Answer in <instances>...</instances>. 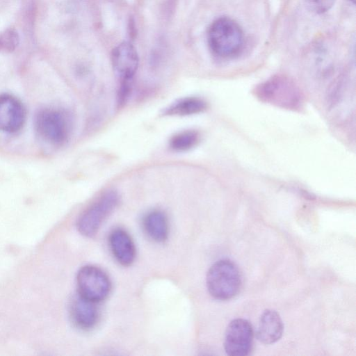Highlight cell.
Masks as SVG:
<instances>
[{"instance_id": "cell-1", "label": "cell", "mask_w": 356, "mask_h": 356, "mask_svg": "<svg viewBox=\"0 0 356 356\" xmlns=\"http://www.w3.org/2000/svg\"><path fill=\"white\" fill-rule=\"evenodd\" d=\"M207 41L210 50L222 59L232 58L243 49L244 35L240 26L232 19L221 17L210 25Z\"/></svg>"}, {"instance_id": "cell-2", "label": "cell", "mask_w": 356, "mask_h": 356, "mask_svg": "<svg viewBox=\"0 0 356 356\" xmlns=\"http://www.w3.org/2000/svg\"><path fill=\"white\" fill-rule=\"evenodd\" d=\"M206 282L210 295L220 300H227L236 296L242 283L237 266L227 259L218 260L210 267Z\"/></svg>"}, {"instance_id": "cell-3", "label": "cell", "mask_w": 356, "mask_h": 356, "mask_svg": "<svg viewBox=\"0 0 356 356\" xmlns=\"http://www.w3.org/2000/svg\"><path fill=\"white\" fill-rule=\"evenodd\" d=\"M120 197L113 190L101 195L79 217L78 231L83 236L91 237L96 234L104 221L118 204Z\"/></svg>"}, {"instance_id": "cell-4", "label": "cell", "mask_w": 356, "mask_h": 356, "mask_svg": "<svg viewBox=\"0 0 356 356\" xmlns=\"http://www.w3.org/2000/svg\"><path fill=\"white\" fill-rule=\"evenodd\" d=\"M261 99L287 108H295L301 102L299 90L295 83L283 76H275L257 88Z\"/></svg>"}, {"instance_id": "cell-5", "label": "cell", "mask_w": 356, "mask_h": 356, "mask_svg": "<svg viewBox=\"0 0 356 356\" xmlns=\"http://www.w3.org/2000/svg\"><path fill=\"white\" fill-rule=\"evenodd\" d=\"M76 283L78 293L97 303L106 299L111 289V283L106 273L92 265L84 266L79 269Z\"/></svg>"}, {"instance_id": "cell-6", "label": "cell", "mask_w": 356, "mask_h": 356, "mask_svg": "<svg viewBox=\"0 0 356 356\" xmlns=\"http://www.w3.org/2000/svg\"><path fill=\"white\" fill-rule=\"evenodd\" d=\"M35 124L39 135L51 143L62 144L69 136V118L60 111L47 108L39 111Z\"/></svg>"}, {"instance_id": "cell-7", "label": "cell", "mask_w": 356, "mask_h": 356, "mask_svg": "<svg viewBox=\"0 0 356 356\" xmlns=\"http://www.w3.org/2000/svg\"><path fill=\"white\" fill-rule=\"evenodd\" d=\"M253 337V328L248 320H232L225 332L224 348L226 353L231 356L248 355L252 348Z\"/></svg>"}, {"instance_id": "cell-8", "label": "cell", "mask_w": 356, "mask_h": 356, "mask_svg": "<svg viewBox=\"0 0 356 356\" xmlns=\"http://www.w3.org/2000/svg\"><path fill=\"white\" fill-rule=\"evenodd\" d=\"M113 70L122 82L130 81L136 74L139 58L135 47L129 42H122L111 53Z\"/></svg>"}, {"instance_id": "cell-9", "label": "cell", "mask_w": 356, "mask_h": 356, "mask_svg": "<svg viewBox=\"0 0 356 356\" xmlns=\"http://www.w3.org/2000/svg\"><path fill=\"white\" fill-rule=\"evenodd\" d=\"M25 116V109L18 99L8 94L0 95V131H19L24 123Z\"/></svg>"}, {"instance_id": "cell-10", "label": "cell", "mask_w": 356, "mask_h": 356, "mask_svg": "<svg viewBox=\"0 0 356 356\" xmlns=\"http://www.w3.org/2000/svg\"><path fill=\"white\" fill-rule=\"evenodd\" d=\"M97 302L90 300L78 293L70 302V316L79 328L84 330L92 328L97 323L99 311Z\"/></svg>"}, {"instance_id": "cell-11", "label": "cell", "mask_w": 356, "mask_h": 356, "mask_svg": "<svg viewBox=\"0 0 356 356\" xmlns=\"http://www.w3.org/2000/svg\"><path fill=\"white\" fill-rule=\"evenodd\" d=\"M284 325L279 314L266 309L261 315L256 330L257 339L264 344H272L282 336Z\"/></svg>"}, {"instance_id": "cell-12", "label": "cell", "mask_w": 356, "mask_h": 356, "mask_svg": "<svg viewBox=\"0 0 356 356\" xmlns=\"http://www.w3.org/2000/svg\"><path fill=\"white\" fill-rule=\"evenodd\" d=\"M109 245L116 261L124 266H130L136 257V248L130 235L122 229H114L109 236Z\"/></svg>"}, {"instance_id": "cell-13", "label": "cell", "mask_w": 356, "mask_h": 356, "mask_svg": "<svg viewBox=\"0 0 356 356\" xmlns=\"http://www.w3.org/2000/svg\"><path fill=\"white\" fill-rule=\"evenodd\" d=\"M143 225L145 233L154 241L162 243L168 238V221L163 211L153 210L148 212L143 218Z\"/></svg>"}, {"instance_id": "cell-14", "label": "cell", "mask_w": 356, "mask_h": 356, "mask_svg": "<svg viewBox=\"0 0 356 356\" xmlns=\"http://www.w3.org/2000/svg\"><path fill=\"white\" fill-rule=\"evenodd\" d=\"M207 108L204 100L197 97L181 98L165 108L163 113L168 115H190L204 111Z\"/></svg>"}, {"instance_id": "cell-15", "label": "cell", "mask_w": 356, "mask_h": 356, "mask_svg": "<svg viewBox=\"0 0 356 356\" xmlns=\"http://www.w3.org/2000/svg\"><path fill=\"white\" fill-rule=\"evenodd\" d=\"M200 141L198 132L186 130L173 136L170 140V147L177 152H185L196 146Z\"/></svg>"}, {"instance_id": "cell-16", "label": "cell", "mask_w": 356, "mask_h": 356, "mask_svg": "<svg viewBox=\"0 0 356 356\" xmlns=\"http://www.w3.org/2000/svg\"><path fill=\"white\" fill-rule=\"evenodd\" d=\"M19 42V34L15 29L9 28L0 34V48L3 50H15Z\"/></svg>"}, {"instance_id": "cell-17", "label": "cell", "mask_w": 356, "mask_h": 356, "mask_svg": "<svg viewBox=\"0 0 356 356\" xmlns=\"http://www.w3.org/2000/svg\"><path fill=\"white\" fill-rule=\"evenodd\" d=\"M304 1L310 11L322 14L330 10L336 0H304Z\"/></svg>"}, {"instance_id": "cell-18", "label": "cell", "mask_w": 356, "mask_h": 356, "mask_svg": "<svg viewBox=\"0 0 356 356\" xmlns=\"http://www.w3.org/2000/svg\"><path fill=\"white\" fill-rule=\"evenodd\" d=\"M350 1H352L353 3H355V0H350Z\"/></svg>"}]
</instances>
